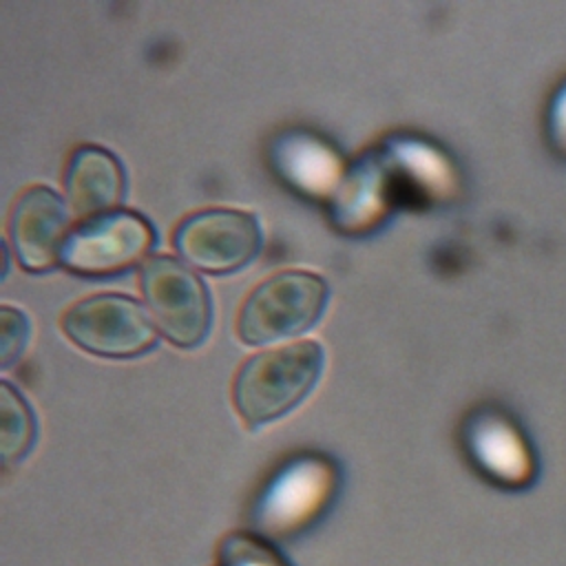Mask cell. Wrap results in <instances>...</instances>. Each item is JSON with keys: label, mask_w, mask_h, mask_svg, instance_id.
<instances>
[{"label": "cell", "mask_w": 566, "mask_h": 566, "mask_svg": "<svg viewBox=\"0 0 566 566\" xmlns=\"http://www.w3.org/2000/svg\"><path fill=\"white\" fill-rule=\"evenodd\" d=\"M62 329L86 352L111 358L144 354L157 338L148 312L135 298L115 292L73 303L62 314Z\"/></svg>", "instance_id": "cell-4"}, {"label": "cell", "mask_w": 566, "mask_h": 566, "mask_svg": "<svg viewBox=\"0 0 566 566\" xmlns=\"http://www.w3.org/2000/svg\"><path fill=\"white\" fill-rule=\"evenodd\" d=\"M64 188L71 208L88 219L111 210L119 201L124 170L111 150L97 144H80L69 157Z\"/></svg>", "instance_id": "cell-8"}, {"label": "cell", "mask_w": 566, "mask_h": 566, "mask_svg": "<svg viewBox=\"0 0 566 566\" xmlns=\"http://www.w3.org/2000/svg\"><path fill=\"white\" fill-rule=\"evenodd\" d=\"M325 301L323 276L307 270H281L248 294L237 314V332L252 345L294 336L314 325Z\"/></svg>", "instance_id": "cell-2"}, {"label": "cell", "mask_w": 566, "mask_h": 566, "mask_svg": "<svg viewBox=\"0 0 566 566\" xmlns=\"http://www.w3.org/2000/svg\"><path fill=\"white\" fill-rule=\"evenodd\" d=\"M153 243L155 232L146 217L133 210H106L69 232L60 261L77 274L106 276L137 263Z\"/></svg>", "instance_id": "cell-5"}, {"label": "cell", "mask_w": 566, "mask_h": 566, "mask_svg": "<svg viewBox=\"0 0 566 566\" xmlns=\"http://www.w3.org/2000/svg\"><path fill=\"white\" fill-rule=\"evenodd\" d=\"M321 367L323 347L316 340H298L250 356L232 382L239 416L250 427L279 418L310 391Z\"/></svg>", "instance_id": "cell-1"}, {"label": "cell", "mask_w": 566, "mask_h": 566, "mask_svg": "<svg viewBox=\"0 0 566 566\" xmlns=\"http://www.w3.org/2000/svg\"><path fill=\"white\" fill-rule=\"evenodd\" d=\"M35 418L22 394L0 382V451L4 462L20 460L33 444Z\"/></svg>", "instance_id": "cell-9"}, {"label": "cell", "mask_w": 566, "mask_h": 566, "mask_svg": "<svg viewBox=\"0 0 566 566\" xmlns=\"http://www.w3.org/2000/svg\"><path fill=\"white\" fill-rule=\"evenodd\" d=\"M29 336V318L24 316V312L11 307V305H2L0 307V363L2 367L11 365Z\"/></svg>", "instance_id": "cell-11"}, {"label": "cell", "mask_w": 566, "mask_h": 566, "mask_svg": "<svg viewBox=\"0 0 566 566\" xmlns=\"http://www.w3.org/2000/svg\"><path fill=\"white\" fill-rule=\"evenodd\" d=\"M223 566H285L279 553L250 533H232L219 546Z\"/></svg>", "instance_id": "cell-10"}, {"label": "cell", "mask_w": 566, "mask_h": 566, "mask_svg": "<svg viewBox=\"0 0 566 566\" xmlns=\"http://www.w3.org/2000/svg\"><path fill=\"white\" fill-rule=\"evenodd\" d=\"M69 208L49 186L35 184L24 188L9 212L7 232L18 261L42 272L55 265L69 239Z\"/></svg>", "instance_id": "cell-7"}, {"label": "cell", "mask_w": 566, "mask_h": 566, "mask_svg": "<svg viewBox=\"0 0 566 566\" xmlns=\"http://www.w3.org/2000/svg\"><path fill=\"white\" fill-rule=\"evenodd\" d=\"M172 241L190 265L221 274L241 268L259 252L261 228L252 212L203 208L177 223Z\"/></svg>", "instance_id": "cell-6"}, {"label": "cell", "mask_w": 566, "mask_h": 566, "mask_svg": "<svg viewBox=\"0 0 566 566\" xmlns=\"http://www.w3.org/2000/svg\"><path fill=\"white\" fill-rule=\"evenodd\" d=\"M139 281L159 332L179 347L201 343L210 327V296L203 281L170 254L150 256L142 265Z\"/></svg>", "instance_id": "cell-3"}]
</instances>
